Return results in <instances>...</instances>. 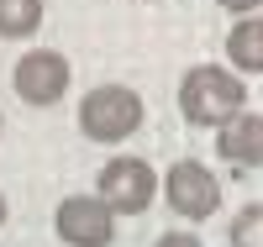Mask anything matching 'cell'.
<instances>
[{
	"instance_id": "obj_1",
	"label": "cell",
	"mask_w": 263,
	"mask_h": 247,
	"mask_svg": "<svg viewBox=\"0 0 263 247\" xmlns=\"http://www.w3.org/2000/svg\"><path fill=\"white\" fill-rule=\"evenodd\" d=\"M179 110L190 126H227L237 110H248V84L237 69H221V63H200L179 79Z\"/></svg>"
},
{
	"instance_id": "obj_2",
	"label": "cell",
	"mask_w": 263,
	"mask_h": 247,
	"mask_svg": "<svg viewBox=\"0 0 263 247\" xmlns=\"http://www.w3.org/2000/svg\"><path fill=\"white\" fill-rule=\"evenodd\" d=\"M142 95L126 84H95L90 95L79 100V131L90 142H126L132 131L142 126Z\"/></svg>"
},
{
	"instance_id": "obj_3",
	"label": "cell",
	"mask_w": 263,
	"mask_h": 247,
	"mask_svg": "<svg viewBox=\"0 0 263 247\" xmlns=\"http://www.w3.org/2000/svg\"><path fill=\"white\" fill-rule=\"evenodd\" d=\"M158 189H163V179L153 174L147 158H111V163L95 174V195L116 216H142L153 200H158Z\"/></svg>"
},
{
	"instance_id": "obj_4",
	"label": "cell",
	"mask_w": 263,
	"mask_h": 247,
	"mask_svg": "<svg viewBox=\"0 0 263 247\" xmlns=\"http://www.w3.org/2000/svg\"><path fill=\"white\" fill-rule=\"evenodd\" d=\"M163 200L179 221H205L221 211V179H216L205 163L195 158H179L168 174H163Z\"/></svg>"
},
{
	"instance_id": "obj_5",
	"label": "cell",
	"mask_w": 263,
	"mask_h": 247,
	"mask_svg": "<svg viewBox=\"0 0 263 247\" xmlns=\"http://www.w3.org/2000/svg\"><path fill=\"white\" fill-rule=\"evenodd\" d=\"M53 232L69 247H111L116 242V211L100 195H69L53 211Z\"/></svg>"
},
{
	"instance_id": "obj_6",
	"label": "cell",
	"mask_w": 263,
	"mask_h": 247,
	"mask_svg": "<svg viewBox=\"0 0 263 247\" xmlns=\"http://www.w3.org/2000/svg\"><path fill=\"white\" fill-rule=\"evenodd\" d=\"M69 79H74V69H69V58L58 48H32V53H21L16 69H11V89L27 105H58Z\"/></svg>"
},
{
	"instance_id": "obj_7",
	"label": "cell",
	"mask_w": 263,
	"mask_h": 247,
	"mask_svg": "<svg viewBox=\"0 0 263 247\" xmlns=\"http://www.w3.org/2000/svg\"><path fill=\"white\" fill-rule=\"evenodd\" d=\"M216 153L237 168H263V116L237 110L227 126H216Z\"/></svg>"
},
{
	"instance_id": "obj_8",
	"label": "cell",
	"mask_w": 263,
	"mask_h": 247,
	"mask_svg": "<svg viewBox=\"0 0 263 247\" xmlns=\"http://www.w3.org/2000/svg\"><path fill=\"white\" fill-rule=\"evenodd\" d=\"M227 58L237 74H263V16H242L227 32Z\"/></svg>"
},
{
	"instance_id": "obj_9",
	"label": "cell",
	"mask_w": 263,
	"mask_h": 247,
	"mask_svg": "<svg viewBox=\"0 0 263 247\" xmlns=\"http://www.w3.org/2000/svg\"><path fill=\"white\" fill-rule=\"evenodd\" d=\"M42 27V0H0V37H32Z\"/></svg>"
},
{
	"instance_id": "obj_10",
	"label": "cell",
	"mask_w": 263,
	"mask_h": 247,
	"mask_svg": "<svg viewBox=\"0 0 263 247\" xmlns=\"http://www.w3.org/2000/svg\"><path fill=\"white\" fill-rule=\"evenodd\" d=\"M232 247H263V205H242L227 226Z\"/></svg>"
},
{
	"instance_id": "obj_11",
	"label": "cell",
	"mask_w": 263,
	"mask_h": 247,
	"mask_svg": "<svg viewBox=\"0 0 263 247\" xmlns=\"http://www.w3.org/2000/svg\"><path fill=\"white\" fill-rule=\"evenodd\" d=\"M153 247H205V242H200V237H195L190 226H179V232H163V237H158V242H153Z\"/></svg>"
},
{
	"instance_id": "obj_12",
	"label": "cell",
	"mask_w": 263,
	"mask_h": 247,
	"mask_svg": "<svg viewBox=\"0 0 263 247\" xmlns=\"http://www.w3.org/2000/svg\"><path fill=\"white\" fill-rule=\"evenodd\" d=\"M216 6H221V11H232V16H253L263 0H216Z\"/></svg>"
},
{
	"instance_id": "obj_13",
	"label": "cell",
	"mask_w": 263,
	"mask_h": 247,
	"mask_svg": "<svg viewBox=\"0 0 263 247\" xmlns=\"http://www.w3.org/2000/svg\"><path fill=\"white\" fill-rule=\"evenodd\" d=\"M0 226H6V195H0Z\"/></svg>"
}]
</instances>
